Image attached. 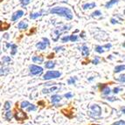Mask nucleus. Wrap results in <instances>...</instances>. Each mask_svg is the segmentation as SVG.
Instances as JSON below:
<instances>
[{
	"instance_id": "obj_40",
	"label": "nucleus",
	"mask_w": 125,
	"mask_h": 125,
	"mask_svg": "<svg viewBox=\"0 0 125 125\" xmlns=\"http://www.w3.org/2000/svg\"><path fill=\"white\" fill-rule=\"evenodd\" d=\"M104 48H107V49H110V47H111V44H107V45H105L104 46H103Z\"/></svg>"
},
{
	"instance_id": "obj_24",
	"label": "nucleus",
	"mask_w": 125,
	"mask_h": 125,
	"mask_svg": "<svg viewBox=\"0 0 125 125\" xmlns=\"http://www.w3.org/2000/svg\"><path fill=\"white\" fill-rule=\"evenodd\" d=\"M76 80H77V78L76 77H71L70 79H68V81H67V84H69V85H71V84H74L75 81H76Z\"/></svg>"
},
{
	"instance_id": "obj_29",
	"label": "nucleus",
	"mask_w": 125,
	"mask_h": 125,
	"mask_svg": "<svg viewBox=\"0 0 125 125\" xmlns=\"http://www.w3.org/2000/svg\"><path fill=\"white\" fill-rule=\"evenodd\" d=\"M99 62H100V58H99L98 56H95L94 57V61H92V63L94 65H97V64H99Z\"/></svg>"
},
{
	"instance_id": "obj_4",
	"label": "nucleus",
	"mask_w": 125,
	"mask_h": 125,
	"mask_svg": "<svg viewBox=\"0 0 125 125\" xmlns=\"http://www.w3.org/2000/svg\"><path fill=\"white\" fill-rule=\"evenodd\" d=\"M91 110L94 113V116H100L102 114V108L100 106H98L97 104H94L91 106Z\"/></svg>"
},
{
	"instance_id": "obj_14",
	"label": "nucleus",
	"mask_w": 125,
	"mask_h": 125,
	"mask_svg": "<svg viewBox=\"0 0 125 125\" xmlns=\"http://www.w3.org/2000/svg\"><path fill=\"white\" fill-rule=\"evenodd\" d=\"M32 61L36 63H42L44 61V58L41 56H34L32 57Z\"/></svg>"
},
{
	"instance_id": "obj_39",
	"label": "nucleus",
	"mask_w": 125,
	"mask_h": 125,
	"mask_svg": "<svg viewBox=\"0 0 125 125\" xmlns=\"http://www.w3.org/2000/svg\"><path fill=\"white\" fill-rule=\"evenodd\" d=\"M42 40H44L45 42H46L48 45L50 44V42H49V40H48V39H46V38H42Z\"/></svg>"
},
{
	"instance_id": "obj_45",
	"label": "nucleus",
	"mask_w": 125,
	"mask_h": 125,
	"mask_svg": "<svg viewBox=\"0 0 125 125\" xmlns=\"http://www.w3.org/2000/svg\"><path fill=\"white\" fill-rule=\"evenodd\" d=\"M81 38H84V32H82V33H81Z\"/></svg>"
},
{
	"instance_id": "obj_10",
	"label": "nucleus",
	"mask_w": 125,
	"mask_h": 125,
	"mask_svg": "<svg viewBox=\"0 0 125 125\" xmlns=\"http://www.w3.org/2000/svg\"><path fill=\"white\" fill-rule=\"evenodd\" d=\"M118 1H119V0H110V1H108V2H107L106 4H105V8L110 9L113 5L116 4L117 3H118Z\"/></svg>"
},
{
	"instance_id": "obj_32",
	"label": "nucleus",
	"mask_w": 125,
	"mask_h": 125,
	"mask_svg": "<svg viewBox=\"0 0 125 125\" xmlns=\"http://www.w3.org/2000/svg\"><path fill=\"white\" fill-rule=\"evenodd\" d=\"M70 40L72 42H75L78 40V36L77 35H71L70 36Z\"/></svg>"
},
{
	"instance_id": "obj_30",
	"label": "nucleus",
	"mask_w": 125,
	"mask_h": 125,
	"mask_svg": "<svg viewBox=\"0 0 125 125\" xmlns=\"http://www.w3.org/2000/svg\"><path fill=\"white\" fill-rule=\"evenodd\" d=\"M36 109H37V108H36V106H34V105H30V106L27 108V111H35Z\"/></svg>"
},
{
	"instance_id": "obj_38",
	"label": "nucleus",
	"mask_w": 125,
	"mask_h": 125,
	"mask_svg": "<svg viewBox=\"0 0 125 125\" xmlns=\"http://www.w3.org/2000/svg\"><path fill=\"white\" fill-rule=\"evenodd\" d=\"M107 100L109 101V102H114V101L116 100V98H115V97H108V98H107Z\"/></svg>"
},
{
	"instance_id": "obj_21",
	"label": "nucleus",
	"mask_w": 125,
	"mask_h": 125,
	"mask_svg": "<svg viewBox=\"0 0 125 125\" xmlns=\"http://www.w3.org/2000/svg\"><path fill=\"white\" fill-rule=\"evenodd\" d=\"M31 104L29 103V102H27V101H24V102H21L20 107H21V108H27Z\"/></svg>"
},
{
	"instance_id": "obj_41",
	"label": "nucleus",
	"mask_w": 125,
	"mask_h": 125,
	"mask_svg": "<svg viewBox=\"0 0 125 125\" xmlns=\"http://www.w3.org/2000/svg\"><path fill=\"white\" fill-rule=\"evenodd\" d=\"M49 91H50V90L46 89V88H44V89L42 90V92H43V93H44V94H47V93H49Z\"/></svg>"
},
{
	"instance_id": "obj_8",
	"label": "nucleus",
	"mask_w": 125,
	"mask_h": 125,
	"mask_svg": "<svg viewBox=\"0 0 125 125\" xmlns=\"http://www.w3.org/2000/svg\"><path fill=\"white\" fill-rule=\"evenodd\" d=\"M96 6L95 3H87V4H84L82 5V8L83 10H90V9H93Z\"/></svg>"
},
{
	"instance_id": "obj_50",
	"label": "nucleus",
	"mask_w": 125,
	"mask_h": 125,
	"mask_svg": "<svg viewBox=\"0 0 125 125\" xmlns=\"http://www.w3.org/2000/svg\"><path fill=\"white\" fill-rule=\"evenodd\" d=\"M1 1H3V0H1Z\"/></svg>"
},
{
	"instance_id": "obj_7",
	"label": "nucleus",
	"mask_w": 125,
	"mask_h": 125,
	"mask_svg": "<svg viewBox=\"0 0 125 125\" xmlns=\"http://www.w3.org/2000/svg\"><path fill=\"white\" fill-rule=\"evenodd\" d=\"M48 44L46 43V42H45L44 40L41 42H39V43H37V45H36V47L39 48L40 50H45L46 47H47Z\"/></svg>"
},
{
	"instance_id": "obj_37",
	"label": "nucleus",
	"mask_w": 125,
	"mask_h": 125,
	"mask_svg": "<svg viewBox=\"0 0 125 125\" xmlns=\"http://www.w3.org/2000/svg\"><path fill=\"white\" fill-rule=\"evenodd\" d=\"M110 22H111V24H113V25H115V24H118V21H117L116 19H111Z\"/></svg>"
},
{
	"instance_id": "obj_13",
	"label": "nucleus",
	"mask_w": 125,
	"mask_h": 125,
	"mask_svg": "<svg viewBox=\"0 0 125 125\" xmlns=\"http://www.w3.org/2000/svg\"><path fill=\"white\" fill-rule=\"evenodd\" d=\"M27 27H28V24H27L25 21H21V22L19 23V25H18V28H19V30L26 29Z\"/></svg>"
},
{
	"instance_id": "obj_47",
	"label": "nucleus",
	"mask_w": 125,
	"mask_h": 125,
	"mask_svg": "<svg viewBox=\"0 0 125 125\" xmlns=\"http://www.w3.org/2000/svg\"><path fill=\"white\" fill-rule=\"evenodd\" d=\"M25 125H31V124H30V123H27V124H25Z\"/></svg>"
},
{
	"instance_id": "obj_28",
	"label": "nucleus",
	"mask_w": 125,
	"mask_h": 125,
	"mask_svg": "<svg viewBox=\"0 0 125 125\" xmlns=\"http://www.w3.org/2000/svg\"><path fill=\"white\" fill-rule=\"evenodd\" d=\"M101 15H102V12H101L100 10H94V12L92 13L93 17H98V16H101Z\"/></svg>"
},
{
	"instance_id": "obj_36",
	"label": "nucleus",
	"mask_w": 125,
	"mask_h": 125,
	"mask_svg": "<svg viewBox=\"0 0 125 125\" xmlns=\"http://www.w3.org/2000/svg\"><path fill=\"white\" fill-rule=\"evenodd\" d=\"M65 97L67 99H69V98H72L73 97V94H71V93H67V94H65Z\"/></svg>"
},
{
	"instance_id": "obj_44",
	"label": "nucleus",
	"mask_w": 125,
	"mask_h": 125,
	"mask_svg": "<svg viewBox=\"0 0 125 125\" xmlns=\"http://www.w3.org/2000/svg\"><path fill=\"white\" fill-rule=\"evenodd\" d=\"M48 58H53V54H50V55L48 56Z\"/></svg>"
},
{
	"instance_id": "obj_31",
	"label": "nucleus",
	"mask_w": 125,
	"mask_h": 125,
	"mask_svg": "<svg viewBox=\"0 0 125 125\" xmlns=\"http://www.w3.org/2000/svg\"><path fill=\"white\" fill-rule=\"evenodd\" d=\"M112 125H125V121L120 120V121H117V122H115V123H114Z\"/></svg>"
},
{
	"instance_id": "obj_42",
	"label": "nucleus",
	"mask_w": 125,
	"mask_h": 125,
	"mask_svg": "<svg viewBox=\"0 0 125 125\" xmlns=\"http://www.w3.org/2000/svg\"><path fill=\"white\" fill-rule=\"evenodd\" d=\"M4 39H6V40H7V39H9V34L8 33H5L4 35Z\"/></svg>"
},
{
	"instance_id": "obj_46",
	"label": "nucleus",
	"mask_w": 125,
	"mask_h": 125,
	"mask_svg": "<svg viewBox=\"0 0 125 125\" xmlns=\"http://www.w3.org/2000/svg\"><path fill=\"white\" fill-rule=\"evenodd\" d=\"M123 47H125V42L123 44Z\"/></svg>"
},
{
	"instance_id": "obj_18",
	"label": "nucleus",
	"mask_w": 125,
	"mask_h": 125,
	"mask_svg": "<svg viewBox=\"0 0 125 125\" xmlns=\"http://www.w3.org/2000/svg\"><path fill=\"white\" fill-rule=\"evenodd\" d=\"M12 113H11V111H9L7 110V112L5 113V115H4V118H5V120H7V121H10L11 120V118H12Z\"/></svg>"
},
{
	"instance_id": "obj_16",
	"label": "nucleus",
	"mask_w": 125,
	"mask_h": 125,
	"mask_svg": "<svg viewBox=\"0 0 125 125\" xmlns=\"http://www.w3.org/2000/svg\"><path fill=\"white\" fill-rule=\"evenodd\" d=\"M102 94H103V95H108V94L111 93V89L108 88V87L105 86L104 88L102 89Z\"/></svg>"
},
{
	"instance_id": "obj_43",
	"label": "nucleus",
	"mask_w": 125,
	"mask_h": 125,
	"mask_svg": "<svg viewBox=\"0 0 125 125\" xmlns=\"http://www.w3.org/2000/svg\"><path fill=\"white\" fill-rule=\"evenodd\" d=\"M121 110H122V112H123V114H125V107H123V108H121Z\"/></svg>"
},
{
	"instance_id": "obj_2",
	"label": "nucleus",
	"mask_w": 125,
	"mask_h": 125,
	"mask_svg": "<svg viewBox=\"0 0 125 125\" xmlns=\"http://www.w3.org/2000/svg\"><path fill=\"white\" fill-rule=\"evenodd\" d=\"M61 75V72L59 71H47L46 73V74H44L43 76V79L48 81V80H52V79H57Z\"/></svg>"
},
{
	"instance_id": "obj_49",
	"label": "nucleus",
	"mask_w": 125,
	"mask_h": 125,
	"mask_svg": "<svg viewBox=\"0 0 125 125\" xmlns=\"http://www.w3.org/2000/svg\"><path fill=\"white\" fill-rule=\"evenodd\" d=\"M124 61H125V58H124Z\"/></svg>"
},
{
	"instance_id": "obj_34",
	"label": "nucleus",
	"mask_w": 125,
	"mask_h": 125,
	"mask_svg": "<svg viewBox=\"0 0 125 125\" xmlns=\"http://www.w3.org/2000/svg\"><path fill=\"white\" fill-rule=\"evenodd\" d=\"M53 50H55V52H60V51H64L65 48L63 46H57V47H54Z\"/></svg>"
},
{
	"instance_id": "obj_15",
	"label": "nucleus",
	"mask_w": 125,
	"mask_h": 125,
	"mask_svg": "<svg viewBox=\"0 0 125 125\" xmlns=\"http://www.w3.org/2000/svg\"><path fill=\"white\" fill-rule=\"evenodd\" d=\"M45 67L48 69H52L54 67H55V63L52 62V61H46V62L45 63Z\"/></svg>"
},
{
	"instance_id": "obj_9",
	"label": "nucleus",
	"mask_w": 125,
	"mask_h": 125,
	"mask_svg": "<svg viewBox=\"0 0 125 125\" xmlns=\"http://www.w3.org/2000/svg\"><path fill=\"white\" fill-rule=\"evenodd\" d=\"M44 13V10H40L39 12H34V13H31L30 14V19H36L39 17H41L42 15Z\"/></svg>"
},
{
	"instance_id": "obj_5",
	"label": "nucleus",
	"mask_w": 125,
	"mask_h": 125,
	"mask_svg": "<svg viewBox=\"0 0 125 125\" xmlns=\"http://www.w3.org/2000/svg\"><path fill=\"white\" fill-rule=\"evenodd\" d=\"M24 15V11L23 10H18V11H16V12H14L12 14V16H11V21H16L18 20L19 19H20L22 16Z\"/></svg>"
},
{
	"instance_id": "obj_1",
	"label": "nucleus",
	"mask_w": 125,
	"mask_h": 125,
	"mask_svg": "<svg viewBox=\"0 0 125 125\" xmlns=\"http://www.w3.org/2000/svg\"><path fill=\"white\" fill-rule=\"evenodd\" d=\"M50 12L52 14H56L61 17L66 18L67 19H73V13H72L71 10L67 7H54L52 8L50 10Z\"/></svg>"
},
{
	"instance_id": "obj_11",
	"label": "nucleus",
	"mask_w": 125,
	"mask_h": 125,
	"mask_svg": "<svg viewBox=\"0 0 125 125\" xmlns=\"http://www.w3.org/2000/svg\"><path fill=\"white\" fill-rule=\"evenodd\" d=\"M81 53H82L83 56H88V54H89V49L85 45L82 46V47H81Z\"/></svg>"
},
{
	"instance_id": "obj_20",
	"label": "nucleus",
	"mask_w": 125,
	"mask_h": 125,
	"mask_svg": "<svg viewBox=\"0 0 125 125\" xmlns=\"http://www.w3.org/2000/svg\"><path fill=\"white\" fill-rule=\"evenodd\" d=\"M10 48H11V51H10V54L11 55H15V53L17 52V46L15 44H11V46H10Z\"/></svg>"
},
{
	"instance_id": "obj_6",
	"label": "nucleus",
	"mask_w": 125,
	"mask_h": 125,
	"mask_svg": "<svg viewBox=\"0 0 125 125\" xmlns=\"http://www.w3.org/2000/svg\"><path fill=\"white\" fill-rule=\"evenodd\" d=\"M15 117H16V119L19 120V121H22V120H24V119L26 118V114L24 113V112H22L21 110H18L17 112H16Z\"/></svg>"
},
{
	"instance_id": "obj_48",
	"label": "nucleus",
	"mask_w": 125,
	"mask_h": 125,
	"mask_svg": "<svg viewBox=\"0 0 125 125\" xmlns=\"http://www.w3.org/2000/svg\"><path fill=\"white\" fill-rule=\"evenodd\" d=\"M124 15H125V10H124Z\"/></svg>"
},
{
	"instance_id": "obj_22",
	"label": "nucleus",
	"mask_w": 125,
	"mask_h": 125,
	"mask_svg": "<svg viewBox=\"0 0 125 125\" xmlns=\"http://www.w3.org/2000/svg\"><path fill=\"white\" fill-rule=\"evenodd\" d=\"M9 72H10V69L9 68H3V67H1V76L6 75L7 73H9Z\"/></svg>"
},
{
	"instance_id": "obj_35",
	"label": "nucleus",
	"mask_w": 125,
	"mask_h": 125,
	"mask_svg": "<svg viewBox=\"0 0 125 125\" xmlns=\"http://www.w3.org/2000/svg\"><path fill=\"white\" fill-rule=\"evenodd\" d=\"M121 90L122 89L120 88H115L114 89H113V93H114V94H117V93H119Z\"/></svg>"
},
{
	"instance_id": "obj_27",
	"label": "nucleus",
	"mask_w": 125,
	"mask_h": 125,
	"mask_svg": "<svg viewBox=\"0 0 125 125\" xmlns=\"http://www.w3.org/2000/svg\"><path fill=\"white\" fill-rule=\"evenodd\" d=\"M69 40H70V36H64V37L61 39V41H62L63 43H67Z\"/></svg>"
},
{
	"instance_id": "obj_12",
	"label": "nucleus",
	"mask_w": 125,
	"mask_h": 125,
	"mask_svg": "<svg viewBox=\"0 0 125 125\" xmlns=\"http://www.w3.org/2000/svg\"><path fill=\"white\" fill-rule=\"evenodd\" d=\"M61 100V96L58 95V94H54L51 97V101H52V103H58Z\"/></svg>"
},
{
	"instance_id": "obj_26",
	"label": "nucleus",
	"mask_w": 125,
	"mask_h": 125,
	"mask_svg": "<svg viewBox=\"0 0 125 125\" xmlns=\"http://www.w3.org/2000/svg\"><path fill=\"white\" fill-rule=\"evenodd\" d=\"M31 1V0H20V3L23 6H25V5H27V4H29Z\"/></svg>"
},
{
	"instance_id": "obj_19",
	"label": "nucleus",
	"mask_w": 125,
	"mask_h": 125,
	"mask_svg": "<svg viewBox=\"0 0 125 125\" xmlns=\"http://www.w3.org/2000/svg\"><path fill=\"white\" fill-rule=\"evenodd\" d=\"M104 49V47L103 46H95V52H98V53H103V52H105V50H103Z\"/></svg>"
},
{
	"instance_id": "obj_23",
	"label": "nucleus",
	"mask_w": 125,
	"mask_h": 125,
	"mask_svg": "<svg viewBox=\"0 0 125 125\" xmlns=\"http://www.w3.org/2000/svg\"><path fill=\"white\" fill-rule=\"evenodd\" d=\"M11 61V60H10V57H7V56H4L2 58V62L3 64H5V63H9Z\"/></svg>"
},
{
	"instance_id": "obj_33",
	"label": "nucleus",
	"mask_w": 125,
	"mask_h": 125,
	"mask_svg": "<svg viewBox=\"0 0 125 125\" xmlns=\"http://www.w3.org/2000/svg\"><path fill=\"white\" fill-rule=\"evenodd\" d=\"M117 80H118L119 81H121V82H123V83H125V73H124V74L120 75V77H119Z\"/></svg>"
},
{
	"instance_id": "obj_3",
	"label": "nucleus",
	"mask_w": 125,
	"mask_h": 125,
	"mask_svg": "<svg viewBox=\"0 0 125 125\" xmlns=\"http://www.w3.org/2000/svg\"><path fill=\"white\" fill-rule=\"evenodd\" d=\"M29 71L30 73L32 75H38L41 74L43 72V68L41 67L36 66V65H30L29 66Z\"/></svg>"
},
{
	"instance_id": "obj_17",
	"label": "nucleus",
	"mask_w": 125,
	"mask_h": 125,
	"mask_svg": "<svg viewBox=\"0 0 125 125\" xmlns=\"http://www.w3.org/2000/svg\"><path fill=\"white\" fill-rule=\"evenodd\" d=\"M125 70V66L124 65H119V66H116L115 67V73H120V72Z\"/></svg>"
},
{
	"instance_id": "obj_25",
	"label": "nucleus",
	"mask_w": 125,
	"mask_h": 125,
	"mask_svg": "<svg viewBox=\"0 0 125 125\" xmlns=\"http://www.w3.org/2000/svg\"><path fill=\"white\" fill-rule=\"evenodd\" d=\"M10 108V102H4V109H5V110H9Z\"/></svg>"
}]
</instances>
